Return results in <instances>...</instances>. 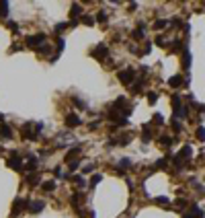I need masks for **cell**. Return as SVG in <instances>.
<instances>
[{
	"label": "cell",
	"mask_w": 205,
	"mask_h": 218,
	"mask_svg": "<svg viewBox=\"0 0 205 218\" xmlns=\"http://www.w3.org/2000/svg\"><path fill=\"white\" fill-rule=\"evenodd\" d=\"M133 78H136V74H133V70H129V68H125V70L119 72V80H121L123 84H131Z\"/></svg>",
	"instance_id": "6da1fadb"
},
{
	"label": "cell",
	"mask_w": 205,
	"mask_h": 218,
	"mask_svg": "<svg viewBox=\"0 0 205 218\" xmlns=\"http://www.w3.org/2000/svg\"><path fill=\"white\" fill-rule=\"evenodd\" d=\"M107 45L105 43H101V45H97V47H94L93 52H90V54H93V58H97V60H102L105 58V56H107Z\"/></svg>",
	"instance_id": "7a4b0ae2"
},
{
	"label": "cell",
	"mask_w": 205,
	"mask_h": 218,
	"mask_svg": "<svg viewBox=\"0 0 205 218\" xmlns=\"http://www.w3.org/2000/svg\"><path fill=\"white\" fill-rule=\"evenodd\" d=\"M6 165H8V167H12V169H17V171H21V169H23V161H21L17 154H10V159H6Z\"/></svg>",
	"instance_id": "3957f363"
},
{
	"label": "cell",
	"mask_w": 205,
	"mask_h": 218,
	"mask_svg": "<svg viewBox=\"0 0 205 218\" xmlns=\"http://www.w3.org/2000/svg\"><path fill=\"white\" fill-rule=\"evenodd\" d=\"M66 126H68V128H76V126H80V117L76 113H68V115H66Z\"/></svg>",
	"instance_id": "277c9868"
},
{
	"label": "cell",
	"mask_w": 205,
	"mask_h": 218,
	"mask_svg": "<svg viewBox=\"0 0 205 218\" xmlns=\"http://www.w3.org/2000/svg\"><path fill=\"white\" fill-rule=\"evenodd\" d=\"M45 39L43 33H37V35H31V37H27V45H31V47H35L37 43H41V41Z\"/></svg>",
	"instance_id": "5b68a950"
},
{
	"label": "cell",
	"mask_w": 205,
	"mask_h": 218,
	"mask_svg": "<svg viewBox=\"0 0 205 218\" xmlns=\"http://www.w3.org/2000/svg\"><path fill=\"white\" fill-rule=\"evenodd\" d=\"M45 208V204L43 202H31V212H33V214H37V212H41V210H43Z\"/></svg>",
	"instance_id": "8992f818"
},
{
	"label": "cell",
	"mask_w": 205,
	"mask_h": 218,
	"mask_svg": "<svg viewBox=\"0 0 205 218\" xmlns=\"http://www.w3.org/2000/svg\"><path fill=\"white\" fill-rule=\"evenodd\" d=\"M21 206H23V200L17 198L15 204H12V214H19V212H21Z\"/></svg>",
	"instance_id": "52a82bcc"
},
{
	"label": "cell",
	"mask_w": 205,
	"mask_h": 218,
	"mask_svg": "<svg viewBox=\"0 0 205 218\" xmlns=\"http://www.w3.org/2000/svg\"><path fill=\"white\" fill-rule=\"evenodd\" d=\"M168 84H170V87H181V84H183V78H181V76H172V78L168 80Z\"/></svg>",
	"instance_id": "ba28073f"
},
{
	"label": "cell",
	"mask_w": 205,
	"mask_h": 218,
	"mask_svg": "<svg viewBox=\"0 0 205 218\" xmlns=\"http://www.w3.org/2000/svg\"><path fill=\"white\" fill-rule=\"evenodd\" d=\"M10 134H12V132H10L8 126H2V128H0V136H2V138H10Z\"/></svg>",
	"instance_id": "9c48e42d"
},
{
	"label": "cell",
	"mask_w": 205,
	"mask_h": 218,
	"mask_svg": "<svg viewBox=\"0 0 205 218\" xmlns=\"http://www.w3.org/2000/svg\"><path fill=\"white\" fill-rule=\"evenodd\" d=\"M80 12H82V8H80V4H72V12H70V15H72V19H74V17H78Z\"/></svg>",
	"instance_id": "30bf717a"
},
{
	"label": "cell",
	"mask_w": 205,
	"mask_h": 218,
	"mask_svg": "<svg viewBox=\"0 0 205 218\" xmlns=\"http://www.w3.org/2000/svg\"><path fill=\"white\" fill-rule=\"evenodd\" d=\"M82 23H84V25H94V19L90 15H84L82 17Z\"/></svg>",
	"instance_id": "8fae6325"
},
{
	"label": "cell",
	"mask_w": 205,
	"mask_h": 218,
	"mask_svg": "<svg viewBox=\"0 0 205 218\" xmlns=\"http://www.w3.org/2000/svg\"><path fill=\"white\" fill-rule=\"evenodd\" d=\"M166 27V21H156V23H154V29H158V31H162Z\"/></svg>",
	"instance_id": "7c38bea8"
},
{
	"label": "cell",
	"mask_w": 205,
	"mask_h": 218,
	"mask_svg": "<svg viewBox=\"0 0 205 218\" xmlns=\"http://www.w3.org/2000/svg\"><path fill=\"white\" fill-rule=\"evenodd\" d=\"M43 189L45 191H51V189H55V183L54 181H47V183H43Z\"/></svg>",
	"instance_id": "4fadbf2b"
},
{
	"label": "cell",
	"mask_w": 205,
	"mask_h": 218,
	"mask_svg": "<svg viewBox=\"0 0 205 218\" xmlns=\"http://www.w3.org/2000/svg\"><path fill=\"white\" fill-rule=\"evenodd\" d=\"M189 62H191V54H189V52H185V54H183V64L189 66Z\"/></svg>",
	"instance_id": "5bb4252c"
},
{
	"label": "cell",
	"mask_w": 205,
	"mask_h": 218,
	"mask_svg": "<svg viewBox=\"0 0 205 218\" xmlns=\"http://www.w3.org/2000/svg\"><path fill=\"white\" fill-rule=\"evenodd\" d=\"M197 138H199V140H205V130H203V128L197 130Z\"/></svg>",
	"instance_id": "9a60e30c"
},
{
	"label": "cell",
	"mask_w": 205,
	"mask_h": 218,
	"mask_svg": "<svg viewBox=\"0 0 205 218\" xmlns=\"http://www.w3.org/2000/svg\"><path fill=\"white\" fill-rule=\"evenodd\" d=\"M101 179H102V175H94V177H93V181H90V185H97L98 181H101Z\"/></svg>",
	"instance_id": "2e32d148"
},
{
	"label": "cell",
	"mask_w": 205,
	"mask_h": 218,
	"mask_svg": "<svg viewBox=\"0 0 205 218\" xmlns=\"http://www.w3.org/2000/svg\"><path fill=\"white\" fill-rule=\"evenodd\" d=\"M156 99H158V95H156V93H150V95H148V101H150V103H154Z\"/></svg>",
	"instance_id": "e0dca14e"
},
{
	"label": "cell",
	"mask_w": 205,
	"mask_h": 218,
	"mask_svg": "<svg viewBox=\"0 0 205 218\" xmlns=\"http://www.w3.org/2000/svg\"><path fill=\"white\" fill-rule=\"evenodd\" d=\"M156 167H158V169H164V167H166V159H160V161L156 163Z\"/></svg>",
	"instance_id": "ac0fdd59"
},
{
	"label": "cell",
	"mask_w": 205,
	"mask_h": 218,
	"mask_svg": "<svg viewBox=\"0 0 205 218\" xmlns=\"http://www.w3.org/2000/svg\"><path fill=\"white\" fill-rule=\"evenodd\" d=\"M97 19H98V21H101V23H102V21H107V15H105V12H102V10H101V12H98V15H97Z\"/></svg>",
	"instance_id": "d6986e66"
},
{
	"label": "cell",
	"mask_w": 205,
	"mask_h": 218,
	"mask_svg": "<svg viewBox=\"0 0 205 218\" xmlns=\"http://www.w3.org/2000/svg\"><path fill=\"white\" fill-rule=\"evenodd\" d=\"M129 165H131V163H129V161H127V159H123V161H121V163H119V167H123V169H127V167H129Z\"/></svg>",
	"instance_id": "ffe728a7"
},
{
	"label": "cell",
	"mask_w": 205,
	"mask_h": 218,
	"mask_svg": "<svg viewBox=\"0 0 205 218\" xmlns=\"http://www.w3.org/2000/svg\"><path fill=\"white\" fill-rule=\"evenodd\" d=\"M78 165H80V161H72V163H70V169L74 171V169H78Z\"/></svg>",
	"instance_id": "44dd1931"
},
{
	"label": "cell",
	"mask_w": 205,
	"mask_h": 218,
	"mask_svg": "<svg viewBox=\"0 0 205 218\" xmlns=\"http://www.w3.org/2000/svg\"><path fill=\"white\" fill-rule=\"evenodd\" d=\"M133 37H136V39H142L144 33H142V31H133Z\"/></svg>",
	"instance_id": "7402d4cb"
},
{
	"label": "cell",
	"mask_w": 205,
	"mask_h": 218,
	"mask_svg": "<svg viewBox=\"0 0 205 218\" xmlns=\"http://www.w3.org/2000/svg\"><path fill=\"white\" fill-rule=\"evenodd\" d=\"M162 144H164V146H168V144H170V138H168V136H162Z\"/></svg>",
	"instance_id": "603a6c76"
},
{
	"label": "cell",
	"mask_w": 205,
	"mask_h": 218,
	"mask_svg": "<svg viewBox=\"0 0 205 218\" xmlns=\"http://www.w3.org/2000/svg\"><path fill=\"white\" fill-rule=\"evenodd\" d=\"M74 183H76V185H82L84 179H82V177H74Z\"/></svg>",
	"instance_id": "cb8c5ba5"
},
{
	"label": "cell",
	"mask_w": 205,
	"mask_h": 218,
	"mask_svg": "<svg viewBox=\"0 0 205 218\" xmlns=\"http://www.w3.org/2000/svg\"><path fill=\"white\" fill-rule=\"evenodd\" d=\"M66 27H68V25H66V23H60V25L55 27V31H64V29H66Z\"/></svg>",
	"instance_id": "d4e9b609"
},
{
	"label": "cell",
	"mask_w": 205,
	"mask_h": 218,
	"mask_svg": "<svg viewBox=\"0 0 205 218\" xmlns=\"http://www.w3.org/2000/svg\"><path fill=\"white\" fill-rule=\"evenodd\" d=\"M158 204H168V198H156Z\"/></svg>",
	"instance_id": "484cf974"
},
{
	"label": "cell",
	"mask_w": 205,
	"mask_h": 218,
	"mask_svg": "<svg viewBox=\"0 0 205 218\" xmlns=\"http://www.w3.org/2000/svg\"><path fill=\"white\" fill-rule=\"evenodd\" d=\"M94 169V165H86V167H84V173H88V171H93Z\"/></svg>",
	"instance_id": "4316f807"
},
{
	"label": "cell",
	"mask_w": 205,
	"mask_h": 218,
	"mask_svg": "<svg viewBox=\"0 0 205 218\" xmlns=\"http://www.w3.org/2000/svg\"><path fill=\"white\" fill-rule=\"evenodd\" d=\"M183 218H193V214H185V216H183Z\"/></svg>",
	"instance_id": "83f0119b"
}]
</instances>
